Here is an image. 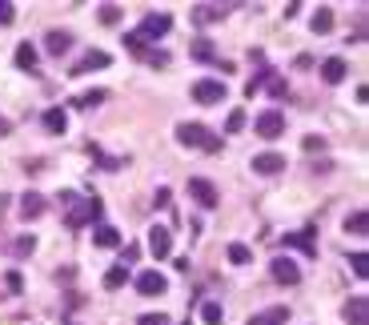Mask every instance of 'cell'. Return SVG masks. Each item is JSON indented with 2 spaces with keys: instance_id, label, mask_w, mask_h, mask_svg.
<instances>
[{
  "instance_id": "cell-1",
  "label": "cell",
  "mask_w": 369,
  "mask_h": 325,
  "mask_svg": "<svg viewBox=\"0 0 369 325\" xmlns=\"http://www.w3.org/2000/svg\"><path fill=\"white\" fill-rule=\"evenodd\" d=\"M100 213H105V205L96 201V197H73L68 205H64V225L68 229H84V225H93V221H100Z\"/></svg>"
},
{
  "instance_id": "cell-2",
  "label": "cell",
  "mask_w": 369,
  "mask_h": 325,
  "mask_svg": "<svg viewBox=\"0 0 369 325\" xmlns=\"http://www.w3.org/2000/svg\"><path fill=\"white\" fill-rule=\"evenodd\" d=\"M176 141L189 149H205V153H221V141L205 129V125H197V121H181L176 125Z\"/></svg>"
},
{
  "instance_id": "cell-3",
  "label": "cell",
  "mask_w": 369,
  "mask_h": 325,
  "mask_svg": "<svg viewBox=\"0 0 369 325\" xmlns=\"http://www.w3.org/2000/svg\"><path fill=\"white\" fill-rule=\"evenodd\" d=\"M225 97H229V89H225V81H197L193 84V100L197 105H225Z\"/></svg>"
},
{
  "instance_id": "cell-4",
  "label": "cell",
  "mask_w": 369,
  "mask_h": 325,
  "mask_svg": "<svg viewBox=\"0 0 369 325\" xmlns=\"http://www.w3.org/2000/svg\"><path fill=\"white\" fill-rule=\"evenodd\" d=\"M189 197L201 209H217V205H221V193H217L213 181H205V177H189Z\"/></svg>"
},
{
  "instance_id": "cell-5",
  "label": "cell",
  "mask_w": 369,
  "mask_h": 325,
  "mask_svg": "<svg viewBox=\"0 0 369 325\" xmlns=\"http://www.w3.org/2000/svg\"><path fill=\"white\" fill-rule=\"evenodd\" d=\"M169 29H173V17H169V13H149V17L141 20L137 36H141V40H157V36H165Z\"/></svg>"
},
{
  "instance_id": "cell-6",
  "label": "cell",
  "mask_w": 369,
  "mask_h": 325,
  "mask_svg": "<svg viewBox=\"0 0 369 325\" xmlns=\"http://www.w3.org/2000/svg\"><path fill=\"white\" fill-rule=\"evenodd\" d=\"M285 133V116L277 113V109H265V113H257V137H265V141H277Z\"/></svg>"
},
{
  "instance_id": "cell-7",
  "label": "cell",
  "mask_w": 369,
  "mask_h": 325,
  "mask_svg": "<svg viewBox=\"0 0 369 325\" xmlns=\"http://www.w3.org/2000/svg\"><path fill=\"white\" fill-rule=\"evenodd\" d=\"M109 65H112V56L105 49H89L77 65L68 68V77H84V73H93V68H109Z\"/></svg>"
},
{
  "instance_id": "cell-8",
  "label": "cell",
  "mask_w": 369,
  "mask_h": 325,
  "mask_svg": "<svg viewBox=\"0 0 369 325\" xmlns=\"http://www.w3.org/2000/svg\"><path fill=\"white\" fill-rule=\"evenodd\" d=\"M149 253H153L157 261H165L169 253H173V233H169L165 225H153V229H149Z\"/></svg>"
},
{
  "instance_id": "cell-9",
  "label": "cell",
  "mask_w": 369,
  "mask_h": 325,
  "mask_svg": "<svg viewBox=\"0 0 369 325\" xmlns=\"http://www.w3.org/2000/svg\"><path fill=\"white\" fill-rule=\"evenodd\" d=\"M269 273H273L277 285H297V281H301V269H297V261L293 257H277L269 265Z\"/></svg>"
},
{
  "instance_id": "cell-10",
  "label": "cell",
  "mask_w": 369,
  "mask_h": 325,
  "mask_svg": "<svg viewBox=\"0 0 369 325\" xmlns=\"http://www.w3.org/2000/svg\"><path fill=\"white\" fill-rule=\"evenodd\" d=\"M281 245H289V249H301L305 257H317V241H313V229H301V233H285V237H281Z\"/></svg>"
},
{
  "instance_id": "cell-11",
  "label": "cell",
  "mask_w": 369,
  "mask_h": 325,
  "mask_svg": "<svg viewBox=\"0 0 369 325\" xmlns=\"http://www.w3.org/2000/svg\"><path fill=\"white\" fill-rule=\"evenodd\" d=\"M341 313H345L349 325H369V297H349Z\"/></svg>"
},
{
  "instance_id": "cell-12",
  "label": "cell",
  "mask_w": 369,
  "mask_h": 325,
  "mask_svg": "<svg viewBox=\"0 0 369 325\" xmlns=\"http://www.w3.org/2000/svg\"><path fill=\"white\" fill-rule=\"evenodd\" d=\"M281 169H285V157L281 153H261V157H253V173H261V177H273Z\"/></svg>"
},
{
  "instance_id": "cell-13",
  "label": "cell",
  "mask_w": 369,
  "mask_h": 325,
  "mask_svg": "<svg viewBox=\"0 0 369 325\" xmlns=\"http://www.w3.org/2000/svg\"><path fill=\"white\" fill-rule=\"evenodd\" d=\"M137 289H141L144 297H157V293H165V289H169V281H165V277H160L157 269H149V273H141V277H137Z\"/></svg>"
},
{
  "instance_id": "cell-14",
  "label": "cell",
  "mask_w": 369,
  "mask_h": 325,
  "mask_svg": "<svg viewBox=\"0 0 369 325\" xmlns=\"http://www.w3.org/2000/svg\"><path fill=\"white\" fill-rule=\"evenodd\" d=\"M289 322V309L285 305H273V309H261V313H253L245 325H285Z\"/></svg>"
},
{
  "instance_id": "cell-15",
  "label": "cell",
  "mask_w": 369,
  "mask_h": 325,
  "mask_svg": "<svg viewBox=\"0 0 369 325\" xmlns=\"http://www.w3.org/2000/svg\"><path fill=\"white\" fill-rule=\"evenodd\" d=\"M68 49H73V36L61 33V29H52V33L45 36V52H48V56H64Z\"/></svg>"
},
{
  "instance_id": "cell-16",
  "label": "cell",
  "mask_w": 369,
  "mask_h": 325,
  "mask_svg": "<svg viewBox=\"0 0 369 325\" xmlns=\"http://www.w3.org/2000/svg\"><path fill=\"white\" fill-rule=\"evenodd\" d=\"M345 73H349L345 61H341V56H329V61L321 65V81H325V84H341V81H345Z\"/></svg>"
},
{
  "instance_id": "cell-17",
  "label": "cell",
  "mask_w": 369,
  "mask_h": 325,
  "mask_svg": "<svg viewBox=\"0 0 369 325\" xmlns=\"http://www.w3.org/2000/svg\"><path fill=\"white\" fill-rule=\"evenodd\" d=\"M45 209H48V205H45V197H40V193H24V197H20V217H24V221H36Z\"/></svg>"
},
{
  "instance_id": "cell-18",
  "label": "cell",
  "mask_w": 369,
  "mask_h": 325,
  "mask_svg": "<svg viewBox=\"0 0 369 325\" xmlns=\"http://www.w3.org/2000/svg\"><path fill=\"white\" fill-rule=\"evenodd\" d=\"M229 8L225 4H197L193 8V24H213V20H221Z\"/></svg>"
},
{
  "instance_id": "cell-19",
  "label": "cell",
  "mask_w": 369,
  "mask_h": 325,
  "mask_svg": "<svg viewBox=\"0 0 369 325\" xmlns=\"http://www.w3.org/2000/svg\"><path fill=\"white\" fill-rule=\"evenodd\" d=\"M105 100H109V93H105V89H89V93L73 97L68 105H73V109H96V105H105Z\"/></svg>"
},
{
  "instance_id": "cell-20",
  "label": "cell",
  "mask_w": 369,
  "mask_h": 325,
  "mask_svg": "<svg viewBox=\"0 0 369 325\" xmlns=\"http://www.w3.org/2000/svg\"><path fill=\"white\" fill-rule=\"evenodd\" d=\"M345 233H353V237H366V233H369V213L366 209H353L349 217H345Z\"/></svg>"
},
{
  "instance_id": "cell-21",
  "label": "cell",
  "mask_w": 369,
  "mask_h": 325,
  "mask_svg": "<svg viewBox=\"0 0 369 325\" xmlns=\"http://www.w3.org/2000/svg\"><path fill=\"white\" fill-rule=\"evenodd\" d=\"M93 241L100 245V249H116V245H121V229H112V225H96V229H93Z\"/></svg>"
},
{
  "instance_id": "cell-22",
  "label": "cell",
  "mask_w": 369,
  "mask_h": 325,
  "mask_svg": "<svg viewBox=\"0 0 369 325\" xmlns=\"http://www.w3.org/2000/svg\"><path fill=\"white\" fill-rule=\"evenodd\" d=\"M45 129L52 133V137H64V129H68V116H64V109H48V113H45Z\"/></svg>"
},
{
  "instance_id": "cell-23",
  "label": "cell",
  "mask_w": 369,
  "mask_h": 325,
  "mask_svg": "<svg viewBox=\"0 0 369 325\" xmlns=\"http://www.w3.org/2000/svg\"><path fill=\"white\" fill-rule=\"evenodd\" d=\"M309 29H313L317 36H325L329 29H333V13H329V8H317V13H313V20H309Z\"/></svg>"
},
{
  "instance_id": "cell-24",
  "label": "cell",
  "mask_w": 369,
  "mask_h": 325,
  "mask_svg": "<svg viewBox=\"0 0 369 325\" xmlns=\"http://www.w3.org/2000/svg\"><path fill=\"white\" fill-rule=\"evenodd\" d=\"M16 68H24V73H32V68H36V49H32L29 40L16 49Z\"/></svg>"
},
{
  "instance_id": "cell-25",
  "label": "cell",
  "mask_w": 369,
  "mask_h": 325,
  "mask_svg": "<svg viewBox=\"0 0 369 325\" xmlns=\"http://www.w3.org/2000/svg\"><path fill=\"white\" fill-rule=\"evenodd\" d=\"M229 261H233V265H249V261H253V249L241 245V241H233L229 245Z\"/></svg>"
},
{
  "instance_id": "cell-26",
  "label": "cell",
  "mask_w": 369,
  "mask_h": 325,
  "mask_svg": "<svg viewBox=\"0 0 369 325\" xmlns=\"http://www.w3.org/2000/svg\"><path fill=\"white\" fill-rule=\"evenodd\" d=\"M125 281H128V269L125 265H112L109 273H105V289H121Z\"/></svg>"
},
{
  "instance_id": "cell-27",
  "label": "cell",
  "mask_w": 369,
  "mask_h": 325,
  "mask_svg": "<svg viewBox=\"0 0 369 325\" xmlns=\"http://www.w3.org/2000/svg\"><path fill=\"white\" fill-rule=\"evenodd\" d=\"M201 317H205V325H221L225 322V309L217 305V301H205V305H201Z\"/></svg>"
},
{
  "instance_id": "cell-28",
  "label": "cell",
  "mask_w": 369,
  "mask_h": 325,
  "mask_svg": "<svg viewBox=\"0 0 369 325\" xmlns=\"http://www.w3.org/2000/svg\"><path fill=\"white\" fill-rule=\"evenodd\" d=\"M32 249H36V237H32V233H24V237H16V245H13V257H29Z\"/></svg>"
},
{
  "instance_id": "cell-29",
  "label": "cell",
  "mask_w": 369,
  "mask_h": 325,
  "mask_svg": "<svg viewBox=\"0 0 369 325\" xmlns=\"http://www.w3.org/2000/svg\"><path fill=\"white\" fill-rule=\"evenodd\" d=\"M349 265H353V273L361 277V281L369 277V257H366V253H349Z\"/></svg>"
},
{
  "instance_id": "cell-30",
  "label": "cell",
  "mask_w": 369,
  "mask_h": 325,
  "mask_svg": "<svg viewBox=\"0 0 369 325\" xmlns=\"http://www.w3.org/2000/svg\"><path fill=\"white\" fill-rule=\"evenodd\" d=\"M245 129V113H241V109H233V113H229V121H225V133H241Z\"/></svg>"
},
{
  "instance_id": "cell-31",
  "label": "cell",
  "mask_w": 369,
  "mask_h": 325,
  "mask_svg": "<svg viewBox=\"0 0 369 325\" xmlns=\"http://www.w3.org/2000/svg\"><path fill=\"white\" fill-rule=\"evenodd\" d=\"M121 20V8L116 4H100V24H116Z\"/></svg>"
},
{
  "instance_id": "cell-32",
  "label": "cell",
  "mask_w": 369,
  "mask_h": 325,
  "mask_svg": "<svg viewBox=\"0 0 369 325\" xmlns=\"http://www.w3.org/2000/svg\"><path fill=\"white\" fill-rule=\"evenodd\" d=\"M16 20V4L13 0H0V24H13Z\"/></svg>"
},
{
  "instance_id": "cell-33",
  "label": "cell",
  "mask_w": 369,
  "mask_h": 325,
  "mask_svg": "<svg viewBox=\"0 0 369 325\" xmlns=\"http://www.w3.org/2000/svg\"><path fill=\"white\" fill-rule=\"evenodd\" d=\"M193 56H197V61H213V45H209V40H197V45H193Z\"/></svg>"
},
{
  "instance_id": "cell-34",
  "label": "cell",
  "mask_w": 369,
  "mask_h": 325,
  "mask_svg": "<svg viewBox=\"0 0 369 325\" xmlns=\"http://www.w3.org/2000/svg\"><path fill=\"white\" fill-rule=\"evenodd\" d=\"M137 325H169V317H165V313H141Z\"/></svg>"
},
{
  "instance_id": "cell-35",
  "label": "cell",
  "mask_w": 369,
  "mask_h": 325,
  "mask_svg": "<svg viewBox=\"0 0 369 325\" xmlns=\"http://www.w3.org/2000/svg\"><path fill=\"white\" fill-rule=\"evenodd\" d=\"M269 93H273V100H281L289 89H285V81H281V77H273V81H269Z\"/></svg>"
},
{
  "instance_id": "cell-36",
  "label": "cell",
  "mask_w": 369,
  "mask_h": 325,
  "mask_svg": "<svg viewBox=\"0 0 369 325\" xmlns=\"http://www.w3.org/2000/svg\"><path fill=\"white\" fill-rule=\"evenodd\" d=\"M144 56H149V65H153V68H165V65H169V52H144Z\"/></svg>"
},
{
  "instance_id": "cell-37",
  "label": "cell",
  "mask_w": 369,
  "mask_h": 325,
  "mask_svg": "<svg viewBox=\"0 0 369 325\" xmlns=\"http://www.w3.org/2000/svg\"><path fill=\"white\" fill-rule=\"evenodd\" d=\"M325 149V137H305V153H321Z\"/></svg>"
},
{
  "instance_id": "cell-38",
  "label": "cell",
  "mask_w": 369,
  "mask_h": 325,
  "mask_svg": "<svg viewBox=\"0 0 369 325\" xmlns=\"http://www.w3.org/2000/svg\"><path fill=\"white\" fill-rule=\"evenodd\" d=\"M169 201H173V193H169V189H165V185H160V189H157V197H153V205H157V209H165V205H169Z\"/></svg>"
},
{
  "instance_id": "cell-39",
  "label": "cell",
  "mask_w": 369,
  "mask_h": 325,
  "mask_svg": "<svg viewBox=\"0 0 369 325\" xmlns=\"http://www.w3.org/2000/svg\"><path fill=\"white\" fill-rule=\"evenodd\" d=\"M125 45H128V52H144V40H141L137 33H128V36H125Z\"/></svg>"
},
{
  "instance_id": "cell-40",
  "label": "cell",
  "mask_w": 369,
  "mask_h": 325,
  "mask_svg": "<svg viewBox=\"0 0 369 325\" xmlns=\"http://www.w3.org/2000/svg\"><path fill=\"white\" fill-rule=\"evenodd\" d=\"M137 257H141V249H137V245H128V249H125V257H121V265L128 269V265H133Z\"/></svg>"
},
{
  "instance_id": "cell-41",
  "label": "cell",
  "mask_w": 369,
  "mask_h": 325,
  "mask_svg": "<svg viewBox=\"0 0 369 325\" xmlns=\"http://www.w3.org/2000/svg\"><path fill=\"white\" fill-rule=\"evenodd\" d=\"M4 281H8V289H13V293H20V289H24V281H20V273H16V269H13L8 277H4Z\"/></svg>"
},
{
  "instance_id": "cell-42",
  "label": "cell",
  "mask_w": 369,
  "mask_h": 325,
  "mask_svg": "<svg viewBox=\"0 0 369 325\" xmlns=\"http://www.w3.org/2000/svg\"><path fill=\"white\" fill-rule=\"evenodd\" d=\"M8 133H13V121H8V116H0V137H8Z\"/></svg>"
},
{
  "instance_id": "cell-43",
  "label": "cell",
  "mask_w": 369,
  "mask_h": 325,
  "mask_svg": "<svg viewBox=\"0 0 369 325\" xmlns=\"http://www.w3.org/2000/svg\"><path fill=\"white\" fill-rule=\"evenodd\" d=\"M68 325H77V322H68Z\"/></svg>"
},
{
  "instance_id": "cell-44",
  "label": "cell",
  "mask_w": 369,
  "mask_h": 325,
  "mask_svg": "<svg viewBox=\"0 0 369 325\" xmlns=\"http://www.w3.org/2000/svg\"><path fill=\"white\" fill-rule=\"evenodd\" d=\"M185 325H189V322H185Z\"/></svg>"
}]
</instances>
